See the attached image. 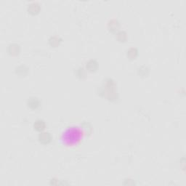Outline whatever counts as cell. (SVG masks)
Masks as SVG:
<instances>
[{
  "label": "cell",
  "mask_w": 186,
  "mask_h": 186,
  "mask_svg": "<svg viewBox=\"0 0 186 186\" xmlns=\"http://www.w3.org/2000/svg\"><path fill=\"white\" fill-rule=\"evenodd\" d=\"M66 139L67 140L70 141V143H72V142H76L77 140L79 139V132L77 129H72L71 130H68L67 132H66Z\"/></svg>",
  "instance_id": "6da1fadb"
},
{
  "label": "cell",
  "mask_w": 186,
  "mask_h": 186,
  "mask_svg": "<svg viewBox=\"0 0 186 186\" xmlns=\"http://www.w3.org/2000/svg\"><path fill=\"white\" fill-rule=\"evenodd\" d=\"M28 105L31 108H36L39 107V101L36 98H31L28 101Z\"/></svg>",
  "instance_id": "7a4b0ae2"
},
{
  "label": "cell",
  "mask_w": 186,
  "mask_h": 186,
  "mask_svg": "<svg viewBox=\"0 0 186 186\" xmlns=\"http://www.w3.org/2000/svg\"><path fill=\"white\" fill-rule=\"evenodd\" d=\"M39 141L42 143H47L50 141V135H49V133H42L41 135H39Z\"/></svg>",
  "instance_id": "3957f363"
},
{
  "label": "cell",
  "mask_w": 186,
  "mask_h": 186,
  "mask_svg": "<svg viewBox=\"0 0 186 186\" xmlns=\"http://www.w3.org/2000/svg\"><path fill=\"white\" fill-rule=\"evenodd\" d=\"M44 126H45L44 122L43 121H41V120L36 121L34 124L35 129H36V130H39V131H41L42 130V129H44Z\"/></svg>",
  "instance_id": "277c9868"
}]
</instances>
